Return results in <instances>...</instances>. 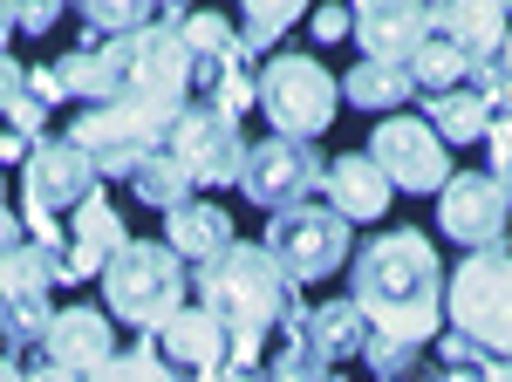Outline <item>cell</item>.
Returning a JSON list of instances; mask_svg holds the SVG:
<instances>
[{
	"label": "cell",
	"instance_id": "1",
	"mask_svg": "<svg viewBox=\"0 0 512 382\" xmlns=\"http://www.w3.org/2000/svg\"><path fill=\"white\" fill-rule=\"evenodd\" d=\"M349 301L362 307L376 342H403V348H431L437 314H444V267L437 246L410 226L376 232L369 246L349 253Z\"/></svg>",
	"mask_w": 512,
	"mask_h": 382
},
{
	"label": "cell",
	"instance_id": "24",
	"mask_svg": "<svg viewBox=\"0 0 512 382\" xmlns=\"http://www.w3.org/2000/svg\"><path fill=\"white\" fill-rule=\"evenodd\" d=\"M465 76H472V62H465L451 41H437V35L410 55V82H417V96H424V103L444 96V89H465Z\"/></svg>",
	"mask_w": 512,
	"mask_h": 382
},
{
	"label": "cell",
	"instance_id": "30",
	"mask_svg": "<svg viewBox=\"0 0 512 382\" xmlns=\"http://www.w3.org/2000/svg\"><path fill=\"white\" fill-rule=\"evenodd\" d=\"M492 185H499V198L512 212V130H492Z\"/></svg>",
	"mask_w": 512,
	"mask_h": 382
},
{
	"label": "cell",
	"instance_id": "31",
	"mask_svg": "<svg viewBox=\"0 0 512 382\" xmlns=\"http://www.w3.org/2000/svg\"><path fill=\"white\" fill-rule=\"evenodd\" d=\"M28 96V69L14 62V55H0V123H7V110Z\"/></svg>",
	"mask_w": 512,
	"mask_h": 382
},
{
	"label": "cell",
	"instance_id": "38",
	"mask_svg": "<svg viewBox=\"0 0 512 382\" xmlns=\"http://www.w3.org/2000/svg\"><path fill=\"white\" fill-rule=\"evenodd\" d=\"M499 69H506V82H512V28H506V48H499Z\"/></svg>",
	"mask_w": 512,
	"mask_h": 382
},
{
	"label": "cell",
	"instance_id": "7",
	"mask_svg": "<svg viewBox=\"0 0 512 382\" xmlns=\"http://www.w3.org/2000/svg\"><path fill=\"white\" fill-rule=\"evenodd\" d=\"M253 103L274 116V137H294V144H308V137H321V130L335 123L342 82L328 76L315 55H294V48H280L274 62H260V76H253Z\"/></svg>",
	"mask_w": 512,
	"mask_h": 382
},
{
	"label": "cell",
	"instance_id": "12",
	"mask_svg": "<svg viewBox=\"0 0 512 382\" xmlns=\"http://www.w3.org/2000/svg\"><path fill=\"white\" fill-rule=\"evenodd\" d=\"M506 198L492 185V171H451V185L437 191V232L458 239L465 253H499L506 246Z\"/></svg>",
	"mask_w": 512,
	"mask_h": 382
},
{
	"label": "cell",
	"instance_id": "2",
	"mask_svg": "<svg viewBox=\"0 0 512 382\" xmlns=\"http://www.w3.org/2000/svg\"><path fill=\"white\" fill-rule=\"evenodd\" d=\"M192 294L198 307L226 328V369H260V342L267 335H301V321H308V307H301V287L274 267V253L267 246H246L233 239L219 260H205L192 273Z\"/></svg>",
	"mask_w": 512,
	"mask_h": 382
},
{
	"label": "cell",
	"instance_id": "13",
	"mask_svg": "<svg viewBox=\"0 0 512 382\" xmlns=\"http://www.w3.org/2000/svg\"><path fill=\"white\" fill-rule=\"evenodd\" d=\"M349 35L362 41V62L410 69V55L431 41V7H417V0H369V7L349 14Z\"/></svg>",
	"mask_w": 512,
	"mask_h": 382
},
{
	"label": "cell",
	"instance_id": "26",
	"mask_svg": "<svg viewBox=\"0 0 512 382\" xmlns=\"http://www.w3.org/2000/svg\"><path fill=\"white\" fill-rule=\"evenodd\" d=\"M185 48H192V62H233V55H246L239 48V28L226 21V14H185ZM253 62V55H246Z\"/></svg>",
	"mask_w": 512,
	"mask_h": 382
},
{
	"label": "cell",
	"instance_id": "23",
	"mask_svg": "<svg viewBox=\"0 0 512 382\" xmlns=\"http://www.w3.org/2000/svg\"><path fill=\"white\" fill-rule=\"evenodd\" d=\"M424 116H437L431 130H437V144L451 151V144H478L492 123H485V103H478L472 89H444V96H431L424 103Z\"/></svg>",
	"mask_w": 512,
	"mask_h": 382
},
{
	"label": "cell",
	"instance_id": "5",
	"mask_svg": "<svg viewBox=\"0 0 512 382\" xmlns=\"http://www.w3.org/2000/svg\"><path fill=\"white\" fill-rule=\"evenodd\" d=\"M103 294H110V314L117 321H130V328H164L178 307H185V294H192V273H185V260L164 246V239H130L117 260L103 267Z\"/></svg>",
	"mask_w": 512,
	"mask_h": 382
},
{
	"label": "cell",
	"instance_id": "34",
	"mask_svg": "<svg viewBox=\"0 0 512 382\" xmlns=\"http://www.w3.org/2000/svg\"><path fill=\"white\" fill-rule=\"evenodd\" d=\"M315 35L321 41H342V35H349V14H342V7H321V14H315Z\"/></svg>",
	"mask_w": 512,
	"mask_h": 382
},
{
	"label": "cell",
	"instance_id": "28",
	"mask_svg": "<svg viewBox=\"0 0 512 382\" xmlns=\"http://www.w3.org/2000/svg\"><path fill=\"white\" fill-rule=\"evenodd\" d=\"M82 382H178V369H171L158 348L144 342V348H117L96 376H82Z\"/></svg>",
	"mask_w": 512,
	"mask_h": 382
},
{
	"label": "cell",
	"instance_id": "15",
	"mask_svg": "<svg viewBox=\"0 0 512 382\" xmlns=\"http://www.w3.org/2000/svg\"><path fill=\"white\" fill-rule=\"evenodd\" d=\"M123 246H130V232H123V219H117V205L96 191V198H82L76 212H69V280H103V267L117 260Z\"/></svg>",
	"mask_w": 512,
	"mask_h": 382
},
{
	"label": "cell",
	"instance_id": "14",
	"mask_svg": "<svg viewBox=\"0 0 512 382\" xmlns=\"http://www.w3.org/2000/svg\"><path fill=\"white\" fill-rule=\"evenodd\" d=\"M110 355H117V335H110V314H103V307H62V314L48 321L41 362H55V369H69V376H96Z\"/></svg>",
	"mask_w": 512,
	"mask_h": 382
},
{
	"label": "cell",
	"instance_id": "9",
	"mask_svg": "<svg viewBox=\"0 0 512 382\" xmlns=\"http://www.w3.org/2000/svg\"><path fill=\"white\" fill-rule=\"evenodd\" d=\"M328 178V164L315 157V144H294V137H260L239 157V191L260 205V212H287V205H308Z\"/></svg>",
	"mask_w": 512,
	"mask_h": 382
},
{
	"label": "cell",
	"instance_id": "17",
	"mask_svg": "<svg viewBox=\"0 0 512 382\" xmlns=\"http://www.w3.org/2000/svg\"><path fill=\"white\" fill-rule=\"evenodd\" d=\"M144 342L158 348L171 369H219L226 362V328L205 314V307H178L164 328H151Z\"/></svg>",
	"mask_w": 512,
	"mask_h": 382
},
{
	"label": "cell",
	"instance_id": "20",
	"mask_svg": "<svg viewBox=\"0 0 512 382\" xmlns=\"http://www.w3.org/2000/svg\"><path fill=\"white\" fill-rule=\"evenodd\" d=\"M164 246H171V253H178L185 267H205V260H219V253L233 246V219H226L219 205L192 198V205L164 212Z\"/></svg>",
	"mask_w": 512,
	"mask_h": 382
},
{
	"label": "cell",
	"instance_id": "29",
	"mask_svg": "<svg viewBox=\"0 0 512 382\" xmlns=\"http://www.w3.org/2000/svg\"><path fill=\"white\" fill-rule=\"evenodd\" d=\"M267 382H342V376H335L321 355H308L301 342H287V348L274 355V376H267Z\"/></svg>",
	"mask_w": 512,
	"mask_h": 382
},
{
	"label": "cell",
	"instance_id": "21",
	"mask_svg": "<svg viewBox=\"0 0 512 382\" xmlns=\"http://www.w3.org/2000/svg\"><path fill=\"white\" fill-rule=\"evenodd\" d=\"M342 96H349L355 110H369V116H390L396 103L417 96V82H410V69H390V62H355L349 82H342Z\"/></svg>",
	"mask_w": 512,
	"mask_h": 382
},
{
	"label": "cell",
	"instance_id": "16",
	"mask_svg": "<svg viewBox=\"0 0 512 382\" xmlns=\"http://www.w3.org/2000/svg\"><path fill=\"white\" fill-rule=\"evenodd\" d=\"M506 28H512V7H485V0H458V7H431V35L451 41L472 69L499 62L506 48Z\"/></svg>",
	"mask_w": 512,
	"mask_h": 382
},
{
	"label": "cell",
	"instance_id": "3",
	"mask_svg": "<svg viewBox=\"0 0 512 382\" xmlns=\"http://www.w3.org/2000/svg\"><path fill=\"white\" fill-rule=\"evenodd\" d=\"M103 191V171L89 164V157L69 144V137H41L28 164H21V226L35 246H69V212H76L82 198H96Z\"/></svg>",
	"mask_w": 512,
	"mask_h": 382
},
{
	"label": "cell",
	"instance_id": "33",
	"mask_svg": "<svg viewBox=\"0 0 512 382\" xmlns=\"http://www.w3.org/2000/svg\"><path fill=\"white\" fill-rule=\"evenodd\" d=\"M14 246H28V226H21V219H14V212L0 205V260H7Z\"/></svg>",
	"mask_w": 512,
	"mask_h": 382
},
{
	"label": "cell",
	"instance_id": "8",
	"mask_svg": "<svg viewBox=\"0 0 512 382\" xmlns=\"http://www.w3.org/2000/svg\"><path fill=\"white\" fill-rule=\"evenodd\" d=\"M267 253H274V267L301 287V280H328V273L342 267L355 253L349 239V219L342 212H328V205H287V212H274V226H267V239H260Z\"/></svg>",
	"mask_w": 512,
	"mask_h": 382
},
{
	"label": "cell",
	"instance_id": "6",
	"mask_svg": "<svg viewBox=\"0 0 512 382\" xmlns=\"http://www.w3.org/2000/svg\"><path fill=\"white\" fill-rule=\"evenodd\" d=\"M55 287H76L69 280V253L62 246H14L0 260V355L14 362L21 348H41L48 342V294Z\"/></svg>",
	"mask_w": 512,
	"mask_h": 382
},
{
	"label": "cell",
	"instance_id": "11",
	"mask_svg": "<svg viewBox=\"0 0 512 382\" xmlns=\"http://www.w3.org/2000/svg\"><path fill=\"white\" fill-rule=\"evenodd\" d=\"M369 164L390 178V191H444L451 185V151L437 144L424 116H383L369 137Z\"/></svg>",
	"mask_w": 512,
	"mask_h": 382
},
{
	"label": "cell",
	"instance_id": "32",
	"mask_svg": "<svg viewBox=\"0 0 512 382\" xmlns=\"http://www.w3.org/2000/svg\"><path fill=\"white\" fill-rule=\"evenodd\" d=\"M55 14H62V7H48V0H21V7H14V28H21V35H48Z\"/></svg>",
	"mask_w": 512,
	"mask_h": 382
},
{
	"label": "cell",
	"instance_id": "35",
	"mask_svg": "<svg viewBox=\"0 0 512 382\" xmlns=\"http://www.w3.org/2000/svg\"><path fill=\"white\" fill-rule=\"evenodd\" d=\"M198 382H267V376H260V369H226V362H219V369H198Z\"/></svg>",
	"mask_w": 512,
	"mask_h": 382
},
{
	"label": "cell",
	"instance_id": "10",
	"mask_svg": "<svg viewBox=\"0 0 512 382\" xmlns=\"http://www.w3.org/2000/svg\"><path fill=\"white\" fill-rule=\"evenodd\" d=\"M164 151L185 164L192 185H239V157H246V137H239L233 116H219L212 103H185L164 130Z\"/></svg>",
	"mask_w": 512,
	"mask_h": 382
},
{
	"label": "cell",
	"instance_id": "4",
	"mask_svg": "<svg viewBox=\"0 0 512 382\" xmlns=\"http://www.w3.org/2000/svg\"><path fill=\"white\" fill-rule=\"evenodd\" d=\"M444 314L451 335L485 348L492 362H512V253H465L444 273Z\"/></svg>",
	"mask_w": 512,
	"mask_h": 382
},
{
	"label": "cell",
	"instance_id": "39",
	"mask_svg": "<svg viewBox=\"0 0 512 382\" xmlns=\"http://www.w3.org/2000/svg\"><path fill=\"white\" fill-rule=\"evenodd\" d=\"M0 205H7V171H0Z\"/></svg>",
	"mask_w": 512,
	"mask_h": 382
},
{
	"label": "cell",
	"instance_id": "37",
	"mask_svg": "<svg viewBox=\"0 0 512 382\" xmlns=\"http://www.w3.org/2000/svg\"><path fill=\"white\" fill-rule=\"evenodd\" d=\"M485 382H512V362H492V369H485Z\"/></svg>",
	"mask_w": 512,
	"mask_h": 382
},
{
	"label": "cell",
	"instance_id": "25",
	"mask_svg": "<svg viewBox=\"0 0 512 382\" xmlns=\"http://www.w3.org/2000/svg\"><path fill=\"white\" fill-rule=\"evenodd\" d=\"M151 21H158L151 0H89L82 7V28L96 41H123V35H137V28H151Z\"/></svg>",
	"mask_w": 512,
	"mask_h": 382
},
{
	"label": "cell",
	"instance_id": "36",
	"mask_svg": "<svg viewBox=\"0 0 512 382\" xmlns=\"http://www.w3.org/2000/svg\"><path fill=\"white\" fill-rule=\"evenodd\" d=\"M21 35V28H14V7H0V55H7V41Z\"/></svg>",
	"mask_w": 512,
	"mask_h": 382
},
{
	"label": "cell",
	"instance_id": "18",
	"mask_svg": "<svg viewBox=\"0 0 512 382\" xmlns=\"http://www.w3.org/2000/svg\"><path fill=\"white\" fill-rule=\"evenodd\" d=\"M328 212H342L349 226H362V219H383L390 212V178L369 164V151H349L328 164Z\"/></svg>",
	"mask_w": 512,
	"mask_h": 382
},
{
	"label": "cell",
	"instance_id": "27",
	"mask_svg": "<svg viewBox=\"0 0 512 382\" xmlns=\"http://www.w3.org/2000/svg\"><path fill=\"white\" fill-rule=\"evenodd\" d=\"M294 21H301V7H294V0H253V7H246V21H239V48L260 62V55H267Z\"/></svg>",
	"mask_w": 512,
	"mask_h": 382
},
{
	"label": "cell",
	"instance_id": "19",
	"mask_svg": "<svg viewBox=\"0 0 512 382\" xmlns=\"http://www.w3.org/2000/svg\"><path fill=\"white\" fill-rule=\"evenodd\" d=\"M294 342L308 348V355H321L328 369H342V362H355L369 348V321H362L355 301H321V307H308V321H301Z\"/></svg>",
	"mask_w": 512,
	"mask_h": 382
},
{
	"label": "cell",
	"instance_id": "22",
	"mask_svg": "<svg viewBox=\"0 0 512 382\" xmlns=\"http://www.w3.org/2000/svg\"><path fill=\"white\" fill-rule=\"evenodd\" d=\"M130 191H137L151 212H178V205H192V191H198V185L185 178V164H178V157L158 144V151H151L144 164H137V171H130Z\"/></svg>",
	"mask_w": 512,
	"mask_h": 382
}]
</instances>
